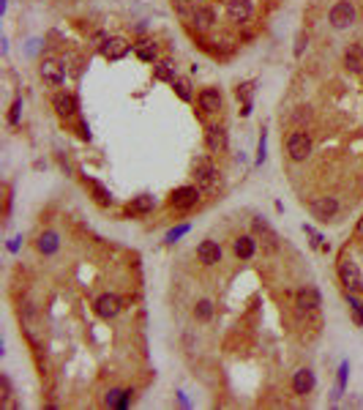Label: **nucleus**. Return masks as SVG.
Instances as JSON below:
<instances>
[{
    "label": "nucleus",
    "instance_id": "5",
    "mask_svg": "<svg viewBox=\"0 0 363 410\" xmlns=\"http://www.w3.org/2000/svg\"><path fill=\"white\" fill-rule=\"evenodd\" d=\"M308 211H312L314 219L328 221V219L336 216V211H339V200L336 197H314L312 203H308Z\"/></svg>",
    "mask_w": 363,
    "mask_h": 410
},
{
    "label": "nucleus",
    "instance_id": "30",
    "mask_svg": "<svg viewBox=\"0 0 363 410\" xmlns=\"http://www.w3.org/2000/svg\"><path fill=\"white\" fill-rule=\"evenodd\" d=\"M120 396H123V391H120V388H112V391L104 396V405H107V407H118Z\"/></svg>",
    "mask_w": 363,
    "mask_h": 410
},
{
    "label": "nucleus",
    "instance_id": "25",
    "mask_svg": "<svg viewBox=\"0 0 363 410\" xmlns=\"http://www.w3.org/2000/svg\"><path fill=\"white\" fill-rule=\"evenodd\" d=\"M134 50H137V58L145 60V63H153V60H156V44L153 41H139Z\"/></svg>",
    "mask_w": 363,
    "mask_h": 410
},
{
    "label": "nucleus",
    "instance_id": "6",
    "mask_svg": "<svg viewBox=\"0 0 363 410\" xmlns=\"http://www.w3.org/2000/svg\"><path fill=\"white\" fill-rule=\"evenodd\" d=\"M197 200H199V192L194 189V186H180V189L172 192L170 205L178 208V211H186V208H194V205H197Z\"/></svg>",
    "mask_w": 363,
    "mask_h": 410
},
{
    "label": "nucleus",
    "instance_id": "31",
    "mask_svg": "<svg viewBox=\"0 0 363 410\" xmlns=\"http://www.w3.org/2000/svg\"><path fill=\"white\" fill-rule=\"evenodd\" d=\"M175 6H178V11H180L183 17H191L194 11H197V6H191L189 0H175Z\"/></svg>",
    "mask_w": 363,
    "mask_h": 410
},
{
    "label": "nucleus",
    "instance_id": "33",
    "mask_svg": "<svg viewBox=\"0 0 363 410\" xmlns=\"http://www.w3.org/2000/svg\"><path fill=\"white\" fill-rule=\"evenodd\" d=\"M19 110H22V99H17V102L11 104V112H9V123H17V120H19Z\"/></svg>",
    "mask_w": 363,
    "mask_h": 410
},
{
    "label": "nucleus",
    "instance_id": "2",
    "mask_svg": "<svg viewBox=\"0 0 363 410\" xmlns=\"http://www.w3.org/2000/svg\"><path fill=\"white\" fill-rule=\"evenodd\" d=\"M287 153H290L292 161L308 159V153H312V137H308L306 131H292L290 137H287Z\"/></svg>",
    "mask_w": 363,
    "mask_h": 410
},
{
    "label": "nucleus",
    "instance_id": "35",
    "mask_svg": "<svg viewBox=\"0 0 363 410\" xmlns=\"http://www.w3.org/2000/svg\"><path fill=\"white\" fill-rule=\"evenodd\" d=\"M0 388H3V402H9V396H11V383H9V378H0Z\"/></svg>",
    "mask_w": 363,
    "mask_h": 410
},
{
    "label": "nucleus",
    "instance_id": "23",
    "mask_svg": "<svg viewBox=\"0 0 363 410\" xmlns=\"http://www.w3.org/2000/svg\"><path fill=\"white\" fill-rule=\"evenodd\" d=\"M85 186H87V189L93 192V197H96V203H101V205H110V203H112L110 192H107L104 186L98 184V180H93V178H87V175H85Z\"/></svg>",
    "mask_w": 363,
    "mask_h": 410
},
{
    "label": "nucleus",
    "instance_id": "32",
    "mask_svg": "<svg viewBox=\"0 0 363 410\" xmlns=\"http://www.w3.org/2000/svg\"><path fill=\"white\" fill-rule=\"evenodd\" d=\"M308 44V36H306V33H298V38H295V55H303V47Z\"/></svg>",
    "mask_w": 363,
    "mask_h": 410
},
{
    "label": "nucleus",
    "instance_id": "11",
    "mask_svg": "<svg viewBox=\"0 0 363 410\" xmlns=\"http://www.w3.org/2000/svg\"><path fill=\"white\" fill-rule=\"evenodd\" d=\"M52 107H55V112L60 118H74L77 115V99L71 96V93H55V99H52Z\"/></svg>",
    "mask_w": 363,
    "mask_h": 410
},
{
    "label": "nucleus",
    "instance_id": "16",
    "mask_svg": "<svg viewBox=\"0 0 363 410\" xmlns=\"http://www.w3.org/2000/svg\"><path fill=\"white\" fill-rule=\"evenodd\" d=\"M292 388H295V394H300V396L312 394V388H314V372L312 369H298L295 378H292Z\"/></svg>",
    "mask_w": 363,
    "mask_h": 410
},
{
    "label": "nucleus",
    "instance_id": "18",
    "mask_svg": "<svg viewBox=\"0 0 363 410\" xmlns=\"http://www.w3.org/2000/svg\"><path fill=\"white\" fill-rule=\"evenodd\" d=\"M199 110L202 112H219L221 110V93L216 88H205L199 93Z\"/></svg>",
    "mask_w": 363,
    "mask_h": 410
},
{
    "label": "nucleus",
    "instance_id": "27",
    "mask_svg": "<svg viewBox=\"0 0 363 410\" xmlns=\"http://www.w3.org/2000/svg\"><path fill=\"white\" fill-rule=\"evenodd\" d=\"M194 317H197V320H211L213 317V304H211V301H199V304L197 306H194Z\"/></svg>",
    "mask_w": 363,
    "mask_h": 410
},
{
    "label": "nucleus",
    "instance_id": "21",
    "mask_svg": "<svg viewBox=\"0 0 363 410\" xmlns=\"http://www.w3.org/2000/svg\"><path fill=\"white\" fill-rule=\"evenodd\" d=\"M254 252H257V241H254L251 235H240V238L235 241V254H238L240 260L254 257Z\"/></svg>",
    "mask_w": 363,
    "mask_h": 410
},
{
    "label": "nucleus",
    "instance_id": "20",
    "mask_svg": "<svg viewBox=\"0 0 363 410\" xmlns=\"http://www.w3.org/2000/svg\"><path fill=\"white\" fill-rule=\"evenodd\" d=\"M19 317H22V326H25V331H28V337L33 342H38V317H36V312H33L30 306H25V309H19Z\"/></svg>",
    "mask_w": 363,
    "mask_h": 410
},
{
    "label": "nucleus",
    "instance_id": "37",
    "mask_svg": "<svg viewBox=\"0 0 363 410\" xmlns=\"http://www.w3.org/2000/svg\"><path fill=\"white\" fill-rule=\"evenodd\" d=\"M355 235H358V238H363V216L358 219V227H355Z\"/></svg>",
    "mask_w": 363,
    "mask_h": 410
},
{
    "label": "nucleus",
    "instance_id": "29",
    "mask_svg": "<svg viewBox=\"0 0 363 410\" xmlns=\"http://www.w3.org/2000/svg\"><path fill=\"white\" fill-rule=\"evenodd\" d=\"M156 77H159V79H170V82H175V74H172V69H170V63H159V66H156Z\"/></svg>",
    "mask_w": 363,
    "mask_h": 410
},
{
    "label": "nucleus",
    "instance_id": "26",
    "mask_svg": "<svg viewBox=\"0 0 363 410\" xmlns=\"http://www.w3.org/2000/svg\"><path fill=\"white\" fill-rule=\"evenodd\" d=\"M347 304H349V309H352V317H355V323L358 326H363V301H358L352 295V290H347Z\"/></svg>",
    "mask_w": 363,
    "mask_h": 410
},
{
    "label": "nucleus",
    "instance_id": "36",
    "mask_svg": "<svg viewBox=\"0 0 363 410\" xmlns=\"http://www.w3.org/2000/svg\"><path fill=\"white\" fill-rule=\"evenodd\" d=\"M186 230H189V227H186V224H183V227H175V230H172L170 235H167V241H175V238H180V235H183Z\"/></svg>",
    "mask_w": 363,
    "mask_h": 410
},
{
    "label": "nucleus",
    "instance_id": "24",
    "mask_svg": "<svg viewBox=\"0 0 363 410\" xmlns=\"http://www.w3.org/2000/svg\"><path fill=\"white\" fill-rule=\"evenodd\" d=\"M36 246H38V252H44V254H55L58 246H60V241H58L55 233H44L41 238H38Z\"/></svg>",
    "mask_w": 363,
    "mask_h": 410
},
{
    "label": "nucleus",
    "instance_id": "19",
    "mask_svg": "<svg viewBox=\"0 0 363 410\" xmlns=\"http://www.w3.org/2000/svg\"><path fill=\"white\" fill-rule=\"evenodd\" d=\"M344 69L352 74H363V47H349L344 52Z\"/></svg>",
    "mask_w": 363,
    "mask_h": 410
},
{
    "label": "nucleus",
    "instance_id": "3",
    "mask_svg": "<svg viewBox=\"0 0 363 410\" xmlns=\"http://www.w3.org/2000/svg\"><path fill=\"white\" fill-rule=\"evenodd\" d=\"M352 22H355V6L349 0H341V3H336L331 9V25L336 30H344Z\"/></svg>",
    "mask_w": 363,
    "mask_h": 410
},
{
    "label": "nucleus",
    "instance_id": "10",
    "mask_svg": "<svg viewBox=\"0 0 363 410\" xmlns=\"http://www.w3.org/2000/svg\"><path fill=\"white\" fill-rule=\"evenodd\" d=\"M118 312H120V298L118 295H112V293L98 295V301H96V314L98 317L110 320V317H115Z\"/></svg>",
    "mask_w": 363,
    "mask_h": 410
},
{
    "label": "nucleus",
    "instance_id": "22",
    "mask_svg": "<svg viewBox=\"0 0 363 410\" xmlns=\"http://www.w3.org/2000/svg\"><path fill=\"white\" fill-rule=\"evenodd\" d=\"M126 211L129 213H147L153 211V197L150 194H139V197H134L129 205H126Z\"/></svg>",
    "mask_w": 363,
    "mask_h": 410
},
{
    "label": "nucleus",
    "instance_id": "4",
    "mask_svg": "<svg viewBox=\"0 0 363 410\" xmlns=\"http://www.w3.org/2000/svg\"><path fill=\"white\" fill-rule=\"evenodd\" d=\"M339 279H341V285H344L347 290H352V293L360 290V285H363L358 265H355L349 257H341V263H339Z\"/></svg>",
    "mask_w": 363,
    "mask_h": 410
},
{
    "label": "nucleus",
    "instance_id": "1",
    "mask_svg": "<svg viewBox=\"0 0 363 410\" xmlns=\"http://www.w3.org/2000/svg\"><path fill=\"white\" fill-rule=\"evenodd\" d=\"M194 178H197V184L205 186V189H213V186L219 184V172H216V167H213V161L208 156L194 159Z\"/></svg>",
    "mask_w": 363,
    "mask_h": 410
},
{
    "label": "nucleus",
    "instance_id": "7",
    "mask_svg": "<svg viewBox=\"0 0 363 410\" xmlns=\"http://www.w3.org/2000/svg\"><path fill=\"white\" fill-rule=\"evenodd\" d=\"M38 71H41V79L46 85H52V88L63 85V79H66V71H63V66H60L58 60H44Z\"/></svg>",
    "mask_w": 363,
    "mask_h": 410
},
{
    "label": "nucleus",
    "instance_id": "14",
    "mask_svg": "<svg viewBox=\"0 0 363 410\" xmlns=\"http://www.w3.org/2000/svg\"><path fill=\"white\" fill-rule=\"evenodd\" d=\"M227 17L232 22H246L251 17V0H227Z\"/></svg>",
    "mask_w": 363,
    "mask_h": 410
},
{
    "label": "nucleus",
    "instance_id": "17",
    "mask_svg": "<svg viewBox=\"0 0 363 410\" xmlns=\"http://www.w3.org/2000/svg\"><path fill=\"white\" fill-rule=\"evenodd\" d=\"M295 301H298V306L303 309V312L320 309V293L314 290V287H300V290H298V295H295Z\"/></svg>",
    "mask_w": 363,
    "mask_h": 410
},
{
    "label": "nucleus",
    "instance_id": "15",
    "mask_svg": "<svg viewBox=\"0 0 363 410\" xmlns=\"http://www.w3.org/2000/svg\"><path fill=\"white\" fill-rule=\"evenodd\" d=\"M213 22H216V14H213V9H208V6H197V11L191 14V25L197 28L199 33L211 30Z\"/></svg>",
    "mask_w": 363,
    "mask_h": 410
},
{
    "label": "nucleus",
    "instance_id": "28",
    "mask_svg": "<svg viewBox=\"0 0 363 410\" xmlns=\"http://www.w3.org/2000/svg\"><path fill=\"white\" fill-rule=\"evenodd\" d=\"M175 90H178V96L183 99V102H191V90H189V82L186 79H175Z\"/></svg>",
    "mask_w": 363,
    "mask_h": 410
},
{
    "label": "nucleus",
    "instance_id": "34",
    "mask_svg": "<svg viewBox=\"0 0 363 410\" xmlns=\"http://www.w3.org/2000/svg\"><path fill=\"white\" fill-rule=\"evenodd\" d=\"M134 402V391H123V396H120V402H118V407L120 410H126Z\"/></svg>",
    "mask_w": 363,
    "mask_h": 410
},
{
    "label": "nucleus",
    "instance_id": "9",
    "mask_svg": "<svg viewBox=\"0 0 363 410\" xmlns=\"http://www.w3.org/2000/svg\"><path fill=\"white\" fill-rule=\"evenodd\" d=\"M205 145H208V151H211V153L227 151V131H224V126H208Z\"/></svg>",
    "mask_w": 363,
    "mask_h": 410
},
{
    "label": "nucleus",
    "instance_id": "12",
    "mask_svg": "<svg viewBox=\"0 0 363 410\" xmlns=\"http://www.w3.org/2000/svg\"><path fill=\"white\" fill-rule=\"evenodd\" d=\"M129 41H126V38H107V44L101 47V55L107 58V60H120L123 55H129Z\"/></svg>",
    "mask_w": 363,
    "mask_h": 410
},
{
    "label": "nucleus",
    "instance_id": "13",
    "mask_svg": "<svg viewBox=\"0 0 363 410\" xmlns=\"http://www.w3.org/2000/svg\"><path fill=\"white\" fill-rule=\"evenodd\" d=\"M197 257L202 265H216L221 260V246L216 241H202V244L197 246Z\"/></svg>",
    "mask_w": 363,
    "mask_h": 410
},
{
    "label": "nucleus",
    "instance_id": "8",
    "mask_svg": "<svg viewBox=\"0 0 363 410\" xmlns=\"http://www.w3.org/2000/svg\"><path fill=\"white\" fill-rule=\"evenodd\" d=\"M254 233L260 235V241H262V246H265L268 252H276L279 249V235L273 233V227L268 224V221H262V219H254Z\"/></svg>",
    "mask_w": 363,
    "mask_h": 410
}]
</instances>
